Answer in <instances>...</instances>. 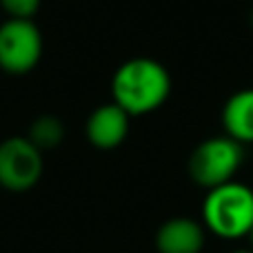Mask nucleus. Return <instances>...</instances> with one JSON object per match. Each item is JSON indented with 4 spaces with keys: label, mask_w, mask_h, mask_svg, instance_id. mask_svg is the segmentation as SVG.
Wrapping results in <instances>:
<instances>
[{
    "label": "nucleus",
    "mask_w": 253,
    "mask_h": 253,
    "mask_svg": "<svg viewBox=\"0 0 253 253\" xmlns=\"http://www.w3.org/2000/svg\"><path fill=\"white\" fill-rule=\"evenodd\" d=\"M249 22H251V27H253V9H251V13H249Z\"/></svg>",
    "instance_id": "nucleus-12"
},
{
    "label": "nucleus",
    "mask_w": 253,
    "mask_h": 253,
    "mask_svg": "<svg viewBox=\"0 0 253 253\" xmlns=\"http://www.w3.org/2000/svg\"><path fill=\"white\" fill-rule=\"evenodd\" d=\"M231 253H253V251H231Z\"/></svg>",
    "instance_id": "nucleus-13"
},
{
    "label": "nucleus",
    "mask_w": 253,
    "mask_h": 253,
    "mask_svg": "<svg viewBox=\"0 0 253 253\" xmlns=\"http://www.w3.org/2000/svg\"><path fill=\"white\" fill-rule=\"evenodd\" d=\"M42 0H0V7L9 18H22V20H34L38 13Z\"/></svg>",
    "instance_id": "nucleus-10"
},
{
    "label": "nucleus",
    "mask_w": 253,
    "mask_h": 253,
    "mask_svg": "<svg viewBox=\"0 0 253 253\" xmlns=\"http://www.w3.org/2000/svg\"><path fill=\"white\" fill-rule=\"evenodd\" d=\"M171 93V76L162 62L153 58H131L116 69L111 78V96L129 116H147L160 109Z\"/></svg>",
    "instance_id": "nucleus-1"
},
{
    "label": "nucleus",
    "mask_w": 253,
    "mask_h": 253,
    "mask_svg": "<svg viewBox=\"0 0 253 253\" xmlns=\"http://www.w3.org/2000/svg\"><path fill=\"white\" fill-rule=\"evenodd\" d=\"M222 126L229 138L253 144V87L236 91L222 107Z\"/></svg>",
    "instance_id": "nucleus-8"
},
{
    "label": "nucleus",
    "mask_w": 253,
    "mask_h": 253,
    "mask_svg": "<svg viewBox=\"0 0 253 253\" xmlns=\"http://www.w3.org/2000/svg\"><path fill=\"white\" fill-rule=\"evenodd\" d=\"M202 222L213 236L224 240L247 238L253 229V189L231 180L207 191Z\"/></svg>",
    "instance_id": "nucleus-2"
},
{
    "label": "nucleus",
    "mask_w": 253,
    "mask_h": 253,
    "mask_svg": "<svg viewBox=\"0 0 253 253\" xmlns=\"http://www.w3.org/2000/svg\"><path fill=\"white\" fill-rule=\"evenodd\" d=\"M129 120L131 116L123 107H118L114 100L100 105L91 111L84 125V133L91 147L100 151H111L118 149L129 135Z\"/></svg>",
    "instance_id": "nucleus-6"
},
{
    "label": "nucleus",
    "mask_w": 253,
    "mask_h": 253,
    "mask_svg": "<svg viewBox=\"0 0 253 253\" xmlns=\"http://www.w3.org/2000/svg\"><path fill=\"white\" fill-rule=\"evenodd\" d=\"M245 162V144L224 135H213L198 144L189 156V175L198 187L211 189L233 180Z\"/></svg>",
    "instance_id": "nucleus-3"
},
{
    "label": "nucleus",
    "mask_w": 253,
    "mask_h": 253,
    "mask_svg": "<svg viewBox=\"0 0 253 253\" xmlns=\"http://www.w3.org/2000/svg\"><path fill=\"white\" fill-rule=\"evenodd\" d=\"M27 138L40 149V151H51V149L60 147L65 140V125L58 116L42 114L29 125Z\"/></svg>",
    "instance_id": "nucleus-9"
},
{
    "label": "nucleus",
    "mask_w": 253,
    "mask_h": 253,
    "mask_svg": "<svg viewBox=\"0 0 253 253\" xmlns=\"http://www.w3.org/2000/svg\"><path fill=\"white\" fill-rule=\"evenodd\" d=\"M42 171V151L27 135H11L0 142V187L4 191H31L40 182Z\"/></svg>",
    "instance_id": "nucleus-5"
},
{
    "label": "nucleus",
    "mask_w": 253,
    "mask_h": 253,
    "mask_svg": "<svg viewBox=\"0 0 253 253\" xmlns=\"http://www.w3.org/2000/svg\"><path fill=\"white\" fill-rule=\"evenodd\" d=\"M205 227L187 215L169 218L156 231L158 253H200L205 249Z\"/></svg>",
    "instance_id": "nucleus-7"
},
{
    "label": "nucleus",
    "mask_w": 253,
    "mask_h": 253,
    "mask_svg": "<svg viewBox=\"0 0 253 253\" xmlns=\"http://www.w3.org/2000/svg\"><path fill=\"white\" fill-rule=\"evenodd\" d=\"M44 40L34 20L7 18L0 25V69L9 76H25L38 67Z\"/></svg>",
    "instance_id": "nucleus-4"
},
{
    "label": "nucleus",
    "mask_w": 253,
    "mask_h": 253,
    "mask_svg": "<svg viewBox=\"0 0 253 253\" xmlns=\"http://www.w3.org/2000/svg\"><path fill=\"white\" fill-rule=\"evenodd\" d=\"M247 238H249V242H251V247H253V229L249 231V236H247Z\"/></svg>",
    "instance_id": "nucleus-11"
}]
</instances>
